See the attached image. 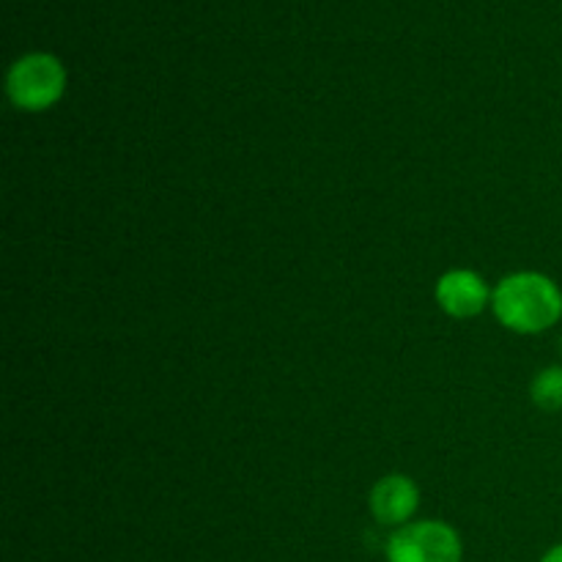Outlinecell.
Segmentation results:
<instances>
[{
	"mask_svg": "<svg viewBox=\"0 0 562 562\" xmlns=\"http://www.w3.org/2000/svg\"><path fill=\"white\" fill-rule=\"evenodd\" d=\"M420 505V492L406 475H387L373 486L371 510L382 525H404Z\"/></svg>",
	"mask_w": 562,
	"mask_h": 562,
	"instance_id": "5",
	"label": "cell"
},
{
	"mask_svg": "<svg viewBox=\"0 0 562 562\" xmlns=\"http://www.w3.org/2000/svg\"><path fill=\"white\" fill-rule=\"evenodd\" d=\"M541 562H562V543H560V547H554L552 552H549Z\"/></svg>",
	"mask_w": 562,
	"mask_h": 562,
	"instance_id": "7",
	"label": "cell"
},
{
	"mask_svg": "<svg viewBox=\"0 0 562 562\" xmlns=\"http://www.w3.org/2000/svg\"><path fill=\"white\" fill-rule=\"evenodd\" d=\"M532 401L541 406L543 412H560L562 409V368H543L532 382Z\"/></svg>",
	"mask_w": 562,
	"mask_h": 562,
	"instance_id": "6",
	"label": "cell"
},
{
	"mask_svg": "<svg viewBox=\"0 0 562 562\" xmlns=\"http://www.w3.org/2000/svg\"><path fill=\"white\" fill-rule=\"evenodd\" d=\"M461 538L445 521H417L395 530L387 541V562H461Z\"/></svg>",
	"mask_w": 562,
	"mask_h": 562,
	"instance_id": "3",
	"label": "cell"
},
{
	"mask_svg": "<svg viewBox=\"0 0 562 562\" xmlns=\"http://www.w3.org/2000/svg\"><path fill=\"white\" fill-rule=\"evenodd\" d=\"M488 285L472 269H450L437 283V302L448 316L472 318L488 305Z\"/></svg>",
	"mask_w": 562,
	"mask_h": 562,
	"instance_id": "4",
	"label": "cell"
},
{
	"mask_svg": "<svg viewBox=\"0 0 562 562\" xmlns=\"http://www.w3.org/2000/svg\"><path fill=\"white\" fill-rule=\"evenodd\" d=\"M5 91H9L11 102L20 110H27V113L53 108L66 91L64 64L47 53L25 55L9 69Z\"/></svg>",
	"mask_w": 562,
	"mask_h": 562,
	"instance_id": "2",
	"label": "cell"
},
{
	"mask_svg": "<svg viewBox=\"0 0 562 562\" xmlns=\"http://www.w3.org/2000/svg\"><path fill=\"white\" fill-rule=\"evenodd\" d=\"M492 307L508 329L536 335L560 322L562 291L547 274L516 272L494 289Z\"/></svg>",
	"mask_w": 562,
	"mask_h": 562,
	"instance_id": "1",
	"label": "cell"
}]
</instances>
